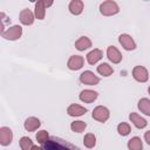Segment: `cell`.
Returning a JSON list of instances; mask_svg holds the SVG:
<instances>
[{"label": "cell", "mask_w": 150, "mask_h": 150, "mask_svg": "<svg viewBox=\"0 0 150 150\" xmlns=\"http://www.w3.org/2000/svg\"><path fill=\"white\" fill-rule=\"evenodd\" d=\"M86 57H87V62L89 64H95L103 57V52L101 49H98V48H94L93 50H90L87 54Z\"/></svg>", "instance_id": "17"}, {"label": "cell", "mask_w": 150, "mask_h": 150, "mask_svg": "<svg viewBox=\"0 0 150 150\" xmlns=\"http://www.w3.org/2000/svg\"><path fill=\"white\" fill-rule=\"evenodd\" d=\"M87 128V123L83 121H74L70 123V129L74 132H82Z\"/></svg>", "instance_id": "24"}, {"label": "cell", "mask_w": 150, "mask_h": 150, "mask_svg": "<svg viewBox=\"0 0 150 150\" xmlns=\"http://www.w3.org/2000/svg\"><path fill=\"white\" fill-rule=\"evenodd\" d=\"M98 96V93L95 91V90H91V89H84L80 93V100L84 103H91L94 102Z\"/></svg>", "instance_id": "13"}, {"label": "cell", "mask_w": 150, "mask_h": 150, "mask_svg": "<svg viewBox=\"0 0 150 150\" xmlns=\"http://www.w3.org/2000/svg\"><path fill=\"white\" fill-rule=\"evenodd\" d=\"M93 118L96 120L97 122H101V123H104L109 120L110 117V111L107 107L104 105H97L96 108H94L93 110V114H91Z\"/></svg>", "instance_id": "5"}, {"label": "cell", "mask_w": 150, "mask_h": 150, "mask_svg": "<svg viewBox=\"0 0 150 150\" xmlns=\"http://www.w3.org/2000/svg\"><path fill=\"white\" fill-rule=\"evenodd\" d=\"M53 5V1H47V0H39L35 2V7H34V14H35V19L38 20H43L46 16V9L48 7H50Z\"/></svg>", "instance_id": "4"}, {"label": "cell", "mask_w": 150, "mask_h": 150, "mask_svg": "<svg viewBox=\"0 0 150 150\" xmlns=\"http://www.w3.org/2000/svg\"><path fill=\"white\" fill-rule=\"evenodd\" d=\"M84 4L82 0H71L68 5V9L73 15H80L83 12Z\"/></svg>", "instance_id": "16"}, {"label": "cell", "mask_w": 150, "mask_h": 150, "mask_svg": "<svg viewBox=\"0 0 150 150\" xmlns=\"http://www.w3.org/2000/svg\"><path fill=\"white\" fill-rule=\"evenodd\" d=\"M100 13L104 16H112V15H116L118 12H120V6L116 1H112V0H107V1H103L100 4Z\"/></svg>", "instance_id": "2"}, {"label": "cell", "mask_w": 150, "mask_h": 150, "mask_svg": "<svg viewBox=\"0 0 150 150\" xmlns=\"http://www.w3.org/2000/svg\"><path fill=\"white\" fill-rule=\"evenodd\" d=\"M148 93L150 94V86H149V88H148Z\"/></svg>", "instance_id": "30"}, {"label": "cell", "mask_w": 150, "mask_h": 150, "mask_svg": "<svg viewBox=\"0 0 150 150\" xmlns=\"http://www.w3.org/2000/svg\"><path fill=\"white\" fill-rule=\"evenodd\" d=\"M19 143H20V148H21V150H30L32 148H33V141L29 138V137H27V136H22L21 138H20V141H19Z\"/></svg>", "instance_id": "25"}, {"label": "cell", "mask_w": 150, "mask_h": 150, "mask_svg": "<svg viewBox=\"0 0 150 150\" xmlns=\"http://www.w3.org/2000/svg\"><path fill=\"white\" fill-rule=\"evenodd\" d=\"M132 77L141 83H144L149 80V71L143 66H136L132 69Z\"/></svg>", "instance_id": "7"}, {"label": "cell", "mask_w": 150, "mask_h": 150, "mask_svg": "<svg viewBox=\"0 0 150 150\" xmlns=\"http://www.w3.org/2000/svg\"><path fill=\"white\" fill-rule=\"evenodd\" d=\"M107 57L109 59L110 62L117 64V63H120V62L122 61L123 55L121 54V52H120L115 46H109V47L107 48Z\"/></svg>", "instance_id": "11"}, {"label": "cell", "mask_w": 150, "mask_h": 150, "mask_svg": "<svg viewBox=\"0 0 150 150\" xmlns=\"http://www.w3.org/2000/svg\"><path fill=\"white\" fill-rule=\"evenodd\" d=\"M117 132L121 135V136H128L130 132H131V128L128 123L125 122H121L118 125H117Z\"/></svg>", "instance_id": "26"}, {"label": "cell", "mask_w": 150, "mask_h": 150, "mask_svg": "<svg viewBox=\"0 0 150 150\" xmlns=\"http://www.w3.org/2000/svg\"><path fill=\"white\" fill-rule=\"evenodd\" d=\"M97 73L100 75L104 76V77H108V76H110L114 73V68L109 63L103 62V63H101V64L97 66Z\"/></svg>", "instance_id": "20"}, {"label": "cell", "mask_w": 150, "mask_h": 150, "mask_svg": "<svg viewBox=\"0 0 150 150\" xmlns=\"http://www.w3.org/2000/svg\"><path fill=\"white\" fill-rule=\"evenodd\" d=\"M129 120L130 122L137 128V129H144L148 125V122L145 118H143L142 116H139L137 112H131L129 115Z\"/></svg>", "instance_id": "15"}, {"label": "cell", "mask_w": 150, "mask_h": 150, "mask_svg": "<svg viewBox=\"0 0 150 150\" xmlns=\"http://www.w3.org/2000/svg\"><path fill=\"white\" fill-rule=\"evenodd\" d=\"M13 141V131L8 127L0 128V144L2 146H7Z\"/></svg>", "instance_id": "9"}, {"label": "cell", "mask_w": 150, "mask_h": 150, "mask_svg": "<svg viewBox=\"0 0 150 150\" xmlns=\"http://www.w3.org/2000/svg\"><path fill=\"white\" fill-rule=\"evenodd\" d=\"M35 138H36V141H38L41 145H43V144L49 139V134H48L47 130H40V131H38Z\"/></svg>", "instance_id": "27"}, {"label": "cell", "mask_w": 150, "mask_h": 150, "mask_svg": "<svg viewBox=\"0 0 150 150\" xmlns=\"http://www.w3.org/2000/svg\"><path fill=\"white\" fill-rule=\"evenodd\" d=\"M42 149L43 150H80L77 146H75L70 142L56 136L49 137V139L42 145Z\"/></svg>", "instance_id": "1"}, {"label": "cell", "mask_w": 150, "mask_h": 150, "mask_svg": "<svg viewBox=\"0 0 150 150\" xmlns=\"http://www.w3.org/2000/svg\"><path fill=\"white\" fill-rule=\"evenodd\" d=\"M19 19H20V22L25 26H30L34 23V20H35V14L29 9V8H23L21 12H20V15H19Z\"/></svg>", "instance_id": "10"}, {"label": "cell", "mask_w": 150, "mask_h": 150, "mask_svg": "<svg viewBox=\"0 0 150 150\" xmlns=\"http://www.w3.org/2000/svg\"><path fill=\"white\" fill-rule=\"evenodd\" d=\"M41 125V122L38 117H34V116H30L28 118H26L25 123H23V127L27 131L32 132V131H35L36 129H39Z\"/></svg>", "instance_id": "18"}, {"label": "cell", "mask_w": 150, "mask_h": 150, "mask_svg": "<svg viewBox=\"0 0 150 150\" xmlns=\"http://www.w3.org/2000/svg\"><path fill=\"white\" fill-rule=\"evenodd\" d=\"M30 150H43L42 146H38V145H33V148Z\"/></svg>", "instance_id": "29"}, {"label": "cell", "mask_w": 150, "mask_h": 150, "mask_svg": "<svg viewBox=\"0 0 150 150\" xmlns=\"http://www.w3.org/2000/svg\"><path fill=\"white\" fill-rule=\"evenodd\" d=\"M22 35V27L19 26V25H14L12 27H8L5 32L1 33V36L6 40H9V41H15V40H19Z\"/></svg>", "instance_id": "3"}, {"label": "cell", "mask_w": 150, "mask_h": 150, "mask_svg": "<svg viewBox=\"0 0 150 150\" xmlns=\"http://www.w3.org/2000/svg\"><path fill=\"white\" fill-rule=\"evenodd\" d=\"M118 42L125 50H135L136 49V42L129 34H121L118 36Z\"/></svg>", "instance_id": "8"}, {"label": "cell", "mask_w": 150, "mask_h": 150, "mask_svg": "<svg viewBox=\"0 0 150 150\" xmlns=\"http://www.w3.org/2000/svg\"><path fill=\"white\" fill-rule=\"evenodd\" d=\"M128 149L129 150H142L143 149V142H142L141 137H138V136L131 137L128 141Z\"/></svg>", "instance_id": "21"}, {"label": "cell", "mask_w": 150, "mask_h": 150, "mask_svg": "<svg viewBox=\"0 0 150 150\" xmlns=\"http://www.w3.org/2000/svg\"><path fill=\"white\" fill-rule=\"evenodd\" d=\"M138 109L141 112H143L144 115L146 116H150V100L146 98V97H143L138 101V104H137Z\"/></svg>", "instance_id": "22"}, {"label": "cell", "mask_w": 150, "mask_h": 150, "mask_svg": "<svg viewBox=\"0 0 150 150\" xmlns=\"http://www.w3.org/2000/svg\"><path fill=\"white\" fill-rule=\"evenodd\" d=\"M80 82L83 84H87V86H96L100 83V77L96 76L90 70H84L80 75Z\"/></svg>", "instance_id": "6"}, {"label": "cell", "mask_w": 150, "mask_h": 150, "mask_svg": "<svg viewBox=\"0 0 150 150\" xmlns=\"http://www.w3.org/2000/svg\"><path fill=\"white\" fill-rule=\"evenodd\" d=\"M83 144L88 149H93L96 145V136L93 132H88L83 137Z\"/></svg>", "instance_id": "23"}, {"label": "cell", "mask_w": 150, "mask_h": 150, "mask_svg": "<svg viewBox=\"0 0 150 150\" xmlns=\"http://www.w3.org/2000/svg\"><path fill=\"white\" fill-rule=\"evenodd\" d=\"M84 64V59L81 55H71L67 62V67L70 70H79L83 67Z\"/></svg>", "instance_id": "12"}, {"label": "cell", "mask_w": 150, "mask_h": 150, "mask_svg": "<svg viewBox=\"0 0 150 150\" xmlns=\"http://www.w3.org/2000/svg\"><path fill=\"white\" fill-rule=\"evenodd\" d=\"M86 112H87V109L80 104H76V103H71L67 108V114L71 117H79V116L84 115Z\"/></svg>", "instance_id": "14"}, {"label": "cell", "mask_w": 150, "mask_h": 150, "mask_svg": "<svg viewBox=\"0 0 150 150\" xmlns=\"http://www.w3.org/2000/svg\"><path fill=\"white\" fill-rule=\"evenodd\" d=\"M144 141L148 144H150V130L149 131H145V134H144Z\"/></svg>", "instance_id": "28"}, {"label": "cell", "mask_w": 150, "mask_h": 150, "mask_svg": "<svg viewBox=\"0 0 150 150\" xmlns=\"http://www.w3.org/2000/svg\"><path fill=\"white\" fill-rule=\"evenodd\" d=\"M91 40L88 36H80L76 41H75V48L80 52H84L86 49L91 47Z\"/></svg>", "instance_id": "19"}]
</instances>
